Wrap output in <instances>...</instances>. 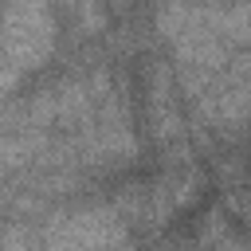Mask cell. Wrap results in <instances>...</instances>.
<instances>
[{
    "mask_svg": "<svg viewBox=\"0 0 251 251\" xmlns=\"http://www.w3.org/2000/svg\"><path fill=\"white\" fill-rule=\"evenodd\" d=\"M4 47L16 67H35L51 47V16L47 0H16L4 16Z\"/></svg>",
    "mask_w": 251,
    "mask_h": 251,
    "instance_id": "obj_1",
    "label": "cell"
}]
</instances>
